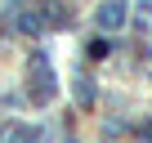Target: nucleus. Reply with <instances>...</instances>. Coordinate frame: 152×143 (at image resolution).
<instances>
[{
    "instance_id": "nucleus-1",
    "label": "nucleus",
    "mask_w": 152,
    "mask_h": 143,
    "mask_svg": "<svg viewBox=\"0 0 152 143\" xmlns=\"http://www.w3.org/2000/svg\"><path fill=\"white\" fill-rule=\"evenodd\" d=\"M121 23H125V0H107V5L99 9V27L103 31H116Z\"/></svg>"
},
{
    "instance_id": "nucleus-2",
    "label": "nucleus",
    "mask_w": 152,
    "mask_h": 143,
    "mask_svg": "<svg viewBox=\"0 0 152 143\" xmlns=\"http://www.w3.org/2000/svg\"><path fill=\"white\" fill-rule=\"evenodd\" d=\"M31 98H36V103H49V98H54V76H49L45 63H36V90H31Z\"/></svg>"
},
{
    "instance_id": "nucleus-3",
    "label": "nucleus",
    "mask_w": 152,
    "mask_h": 143,
    "mask_svg": "<svg viewBox=\"0 0 152 143\" xmlns=\"http://www.w3.org/2000/svg\"><path fill=\"white\" fill-rule=\"evenodd\" d=\"M5 134H9L14 143H36V139H40V134H36V130H27V125H5Z\"/></svg>"
},
{
    "instance_id": "nucleus-4",
    "label": "nucleus",
    "mask_w": 152,
    "mask_h": 143,
    "mask_svg": "<svg viewBox=\"0 0 152 143\" xmlns=\"http://www.w3.org/2000/svg\"><path fill=\"white\" fill-rule=\"evenodd\" d=\"M18 27H23V31H40V18H36V14H23Z\"/></svg>"
},
{
    "instance_id": "nucleus-5",
    "label": "nucleus",
    "mask_w": 152,
    "mask_h": 143,
    "mask_svg": "<svg viewBox=\"0 0 152 143\" xmlns=\"http://www.w3.org/2000/svg\"><path fill=\"white\" fill-rule=\"evenodd\" d=\"M139 134H143V139H152V121H148V125H139Z\"/></svg>"
}]
</instances>
